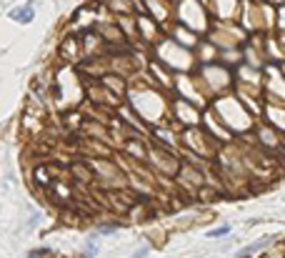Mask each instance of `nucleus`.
Listing matches in <instances>:
<instances>
[{"label":"nucleus","mask_w":285,"mask_h":258,"mask_svg":"<svg viewBox=\"0 0 285 258\" xmlns=\"http://www.w3.org/2000/svg\"><path fill=\"white\" fill-rule=\"evenodd\" d=\"M230 233H233V226L230 223H223L218 228H210V231H205V238L215 241V238H225V236H230Z\"/></svg>","instance_id":"4"},{"label":"nucleus","mask_w":285,"mask_h":258,"mask_svg":"<svg viewBox=\"0 0 285 258\" xmlns=\"http://www.w3.org/2000/svg\"><path fill=\"white\" fill-rule=\"evenodd\" d=\"M45 253H48V251H33L28 258H40V256H45Z\"/></svg>","instance_id":"7"},{"label":"nucleus","mask_w":285,"mask_h":258,"mask_svg":"<svg viewBox=\"0 0 285 258\" xmlns=\"http://www.w3.org/2000/svg\"><path fill=\"white\" fill-rule=\"evenodd\" d=\"M100 253V246H98V233H93L85 243H83V258H95Z\"/></svg>","instance_id":"3"},{"label":"nucleus","mask_w":285,"mask_h":258,"mask_svg":"<svg viewBox=\"0 0 285 258\" xmlns=\"http://www.w3.org/2000/svg\"><path fill=\"white\" fill-rule=\"evenodd\" d=\"M118 231H120V223H100V226L95 228L98 236H113V233H118Z\"/></svg>","instance_id":"5"},{"label":"nucleus","mask_w":285,"mask_h":258,"mask_svg":"<svg viewBox=\"0 0 285 258\" xmlns=\"http://www.w3.org/2000/svg\"><path fill=\"white\" fill-rule=\"evenodd\" d=\"M275 241V236H263V238H258V241H253V243H248V246H243L238 253H235V258H253L255 253H260V251H265L270 243Z\"/></svg>","instance_id":"1"},{"label":"nucleus","mask_w":285,"mask_h":258,"mask_svg":"<svg viewBox=\"0 0 285 258\" xmlns=\"http://www.w3.org/2000/svg\"><path fill=\"white\" fill-rule=\"evenodd\" d=\"M148 253H150V248H148V246H140V248L135 251L130 258H148Z\"/></svg>","instance_id":"6"},{"label":"nucleus","mask_w":285,"mask_h":258,"mask_svg":"<svg viewBox=\"0 0 285 258\" xmlns=\"http://www.w3.org/2000/svg\"><path fill=\"white\" fill-rule=\"evenodd\" d=\"M0 213H3V206H0Z\"/></svg>","instance_id":"8"},{"label":"nucleus","mask_w":285,"mask_h":258,"mask_svg":"<svg viewBox=\"0 0 285 258\" xmlns=\"http://www.w3.org/2000/svg\"><path fill=\"white\" fill-rule=\"evenodd\" d=\"M10 20H15V23H20V25H28V23H33V18H35V10H33V5H23V8H13L10 13Z\"/></svg>","instance_id":"2"}]
</instances>
